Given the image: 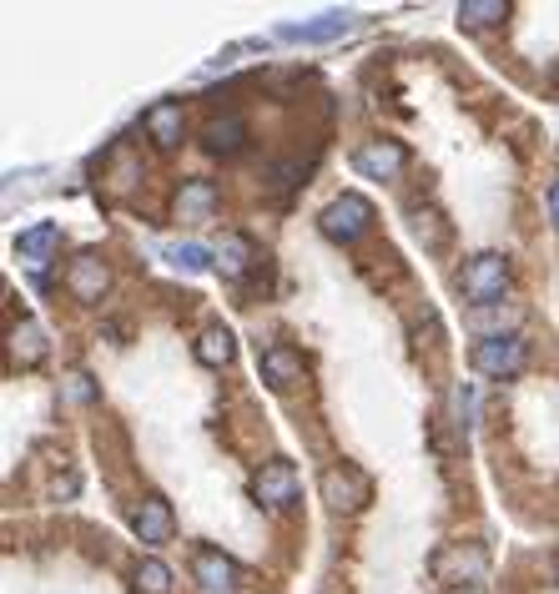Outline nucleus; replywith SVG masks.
<instances>
[{
	"label": "nucleus",
	"mask_w": 559,
	"mask_h": 594,
	"mask_svg": "<svg viewBox=\"0 0 559 594\" xmlns=\"http://www.w3.org/2000/svg\"><path fill=\"white\" fill-rule=\"evenodd\" d=\"M55 247H61V227H55V222H35V227H26L21 237H16V257L35 273V283H41V267Z\"/></svg>",
	"instance_id": "nucleus-13"
},
{
	"label": "nucleus",
	"mask_w": 559,
	"mask_h": 594,
	"mask_svg": "<svg viewBox=\"0 0 559 594\" xmlns=\"http://www.w3.org/2000/svg\"><path fill=\"white\" fill-rule=\"evenodd\" d=\"M172 580H176V574L166 570L162 560H142V564H136V594H172Z\"/></svg>",
	"instance_id": "nucleus-21"
},
{
	"label": "nucleus",
	"mask_w": 559,
	"mask_h": 594,
	"mask_svg": "<svg viewBox=\"0 0 559 594\" xmlns=\"http://www.w3.org/2000/svg\"><path fill=\"white\" fill-rule=\"evenodd\" d=\"M232 358H237V338H232V328L212 322V328L197 338V363H207V368H227Z\"/></svg>",
	"instance_id": "nucleus-17"
},
{
	"label": "nucleus",
	"mask_w": 559,
	"mask_h": 594,
	"mask_svg": "<svg viewBox=\"0 0 559 594\" xmlns=\"http://www.w3.org/2000/svg\"><path fill=\"white\" fill-rule=\"evenodd\" d=\"M318 489H323V504H328V509H363V504H368V494H373L368 473L353 469V463H333V469L323 473Z\"/></svg>",
	"instance_id": "nucleus-5"
},
{
	"label": "nucleus",
	"mask_w": 559,
	"mask_h": 594,
	"mask_svg": "<svg viewBox=\"0 0 559 594\" xmlns=\"http://www.w3.org/2000/svg\"><path fill=\"white\" fill-rule=\"evenodd\" d=\"M182 132H186V122H182V106H176V101H156V106L146 111V136H152L162 152L182 146Z\"/></svg>",
	"instance_id": "nucleus-14"
},
{
	"label": "nucleus",
	"mask_w": 559,
	"mask_h": 594,
	"mask_svg": "<svg viewBox=\"0 0 559 594\" xmlns=\"http://www.w3.org/2000/svg\"><path fill=\"white\" fill-rule=\"evenodd\" d=\"M202 142H207L212 156H237L242 142H247V122H242V116H217V122H207Z\"/></svg>",
	"instance_id": "nucleus-16"
},
{
	"label": "nucleus",
	"mask_w": 559,
	"mask_h": 594,
	"mask_svg": "<svg viewBox=\"0 0 559 594\" xmlns=\"http://www.w3.org/2000/svg\"><path fill=\"white\" fill-rule=\"evenodd\" d=\"M434 222H439V217H434V212H414V232H418V237H424V232H428V247H444V237H449V232H444V227H434Z\"/></svg>",
	"instance_id": "nucleus-23"
},
{
	"label": "nucleus",
	"mask_w": 559,
	"mask_h": 594,
	"mask_svg": "<svg viewBox=\"0 0 559 594\" xmlns=\"http://www.w3.org/2000/svg\"><path fill=\"white\" fill-rule=\"evenodd\" d=\"M555 584H559V554H555Z\"/></svg>",
	"instance_id": "nucleus-27"
},
{
	"label": "nucleus",
	"mask_w": 559,
	"mask_h": 594,
	"mask_svg": "<svg viewBox=\"0 0 559 594\" xmlns=\"http://www.w3.org/2000/svg\"><path fill=\"white\" fill-rule=\"evenodd\" d=\"M444 594H484V590H474V584H464L459 590V584H454V590H444Z\"/></svg>",
	"instance_id": "nucleus-26"
},
{
	"label": "nucleus",
	"mask_w": 559,
	"mask_h": 594,
	"mask_svg": "<svg viewBox=\"0 0 559 594\" xmlns=\"http://www.w3.org/2000/svg\"><path fill=\"white\" fill-rule=\"evenodd\" d=\"M515 322H519V308H505V313H499V308H479V313H474V318H469V328H499V338H509V332L505 328H515ZM484 338H489V332H484Z\"/></svg>",
	"instance_id": "nucleus-22"
},
{
	"label": "nucleus",
	"mask_w": 559,
	"mask_h": 594,
	"mask_svg": "<svg viewBox=\"0 0 559 594\" xmlns=\"http://www.w3.org/2000/svg\"><path fill=\"white\" fill-rule=\"evenodd\" d=\"M192 580L207 594H232L242 584V570H237V560H227L222 550H197L192 554Z\"/></svg>",
	"instance_id": "nucleus-8"
},
{
	"label": "nucleus",
	"mask_w": 559,
	"mask_h": 594,
	"mask_svg": "<svg viewBox=\"0 0 559 594\" xmlns=\"http://www.w3.org/2000/svg\"><path fill=\"white\" fill-rule=\"evenodd\" d=\"M353 25H358V16L328 11V16H318V21H303V25H283V31H277V41H303V45H323V41H338V35H348Z\"/></svg>",
	"instance_id": "nucleus-12"
},
{
	"label": "nucleus",
	"mask_w": 559,
	"mask_h": 594,
	"mask_svg": "<svg viewBox=\"0 0 559 594\" xmlns=\"http://www.w3.org/2000/svg\"><path fill=\"white\" fill-rule=\"evenodd\" d=\"M217 207V187L212 182H182L176 192V222H207Z\"/></svg>",
	"instance_id": "nucleus-15"
},
{
	"label": "nucleus",
	"mask_w": 559,
	"mask_h": 594,
	"mask_svg": "<svg viewBox=\"0 0 559 594\" xmlns=\"http://www.w3.org/2000/svg\"><path fill=\"white\" fill-rule=\"evenodd\" d=\"M525 363H529V342L519 332H509V338H479V348H474V373L499 378V383L519 378Z\"/></svg>",
	"instance_id": "nucleus-3"
},
{
	"label": "nucleus",
	"mask_w": 559,
	"mask_h": 594,
	"mask_svg": "<svg viewBox=\"0 0 559 594\" xmlns=\"http://www.w3.org/2000/svg\"><path fill=\"white\" fill-rule=\"evenodd\" d=\"M509 21V0H459V25L464 31H489V25Z\"/></svg>",
	"instance_id": "nucleus-18"
},
{
	"label": "nucleus",
	"mask_w": 559,
	"mask_h": 594,
	"mask_svg": "<svg viewBox=\"0 0 559 594\" xmlns=\"http://www.w3.org/2000/svg\"><path fill=\"white\" fill-rule=\"evenodd\" d=\"M87 383H91L87 373H77V378H71V398H81V403H87V398H91V388H87Z\"/></svg>",
	"instance_id": "nucleus-24"
},
{
	"label": "nucleus",
	"mask_w": 559,
	"mask_h": 594,
	"mask_svg": "<svg viewBox=\"0 0 559 594\" xmlns=\"http://www.w3.org/2000/svg\"><path fill=\"white\" fill-rule=\"evenodd\" d=\"M408 166V146L404 142H363L358 152H353V172L368 176V182H394L398 172Z\"/></svg>",
	"instance_id": "nucleus-6"
},
{
	"label": "nucleus",
	"mask_w": 559,
	"mask_h": 594,
	"mask_svg": "<svg viewBox=\"0 0 559 594\" xmlns=\"http://www.w3.org/2000/svg\"><path fill=\"white\" fill-rule=\"evenodd\" d=\"M162 257L176 267V273H207L212 267V253L197 247V243H172V247H162Z\"/></svg>",
	"instance_id": "nucleus-20"
},
{
	"label": "nucleus",
	"mask_w": 559,
	"mask_h": 594,
	"mask_svg": "<svg viewBox=\"0 0 559 594\" xmlns=\"http://www.w3.org/2000/svg\"><path fill=\"white\" fill-rule=\"evenodd\" d=\"M297 494H303V484H297V469L287 459H267L257 463L253 473V499L263 509H293Z\"/></svg>",
	"instance_id": "nucleus-4"
},
{
	"label": "nucleus",
	"mask_w": 559,
	"mask_h": 594,
	"mask_svg": "<svg viewBox=\"0 0 559 594\" xmlns=\"http://www.w3.org/2000/svg\"><path fill=\"white\" fill-rule=\"evenodd\" d=\"M132 529H136V540L142 544H166L176 534V514H172V504H166L162 494H146V499H136V509H132Z\"/></svg>",
	"instance_id": "nucleus-7"
},
{
	"label": "nucleus",
	"mask_w": 559,
	"mask_h": 594,
	"mask_svg": "<svg viewBox=\"0 0 559 594\" xmlns=\"http://www.w3.org/2000/svg\"><path fill=\"white\" fill-rule=\"evenodd\" d=\"M373 202L363 197V192H343V197H333L328 207L318 212V232L328 237V243H338V247H353V243H363L368 237V227H373Z\"/></svg>",
	"instance_id": "nucleus-1"
},
{
	"label": "nucleus",
	"mask_w": 559,
	"mask_h": 594,
	"mask_svg": "<svg viewBox=\"0 0 559 594\" xmlns=\"http://www.w3.org/2000/svg\"><path fill=\"white\" fill-rule=\"evenodd\" d=\"M212 267H217L222 277H232V283H242V277L257 267V243L242 237V232H222V243L212 247Z\"/></svg>",
	"instance_id": "nucleus-9"
},
{
	"label": "nucleus",
	"mask_w": 559,
	"mask_h": 594,
	"mask_svg": "<svg viewBox=\"0 0 559 594\" xmlns=\"http://www.w3.org/2000/svg\"><path fill=\"white\" fill-rule=\"evenodd\" d=\"M257 368H263V383H267V388L287 393V388L303 378V352L287 348V342H267V348L257 352Z\"/></svg>",
	"instance_id": "nucleus-10"
},
{
	"label": "nucleus",
	"mask_w": 559,
	"mask_h": 594,
	"mask_svg": "<svg viewBox=\"0 0 559 594\" xmlns=\"http://www.w3.org/2000/svg\"><path fill=\"white\" fill-rule=\"evenodd\" d=\"M549 222H555V232H559V182L549 187Z\"/></svg>",
	"instance_id": "nucleus-25"
},
{
	"label": "nucleus",
	"mask_w": 559,
	"mask_h": 594,
	"mask_svg": "<svg viewBox=\"0 0 559 594\" xmlns=\"http://www.w3.org/2000/svg\"><path fill=\"white\" fill-rule=\"evenodd\" d=\"M459 287H464V297H469V303L494 308V303L505 297V287H509V257L505 253H479L474 263H464Z\"/></svg>",
	"instance_id": "nucleus-2"
},
{
	"label": "nucleus",
	"mask_w": 559,
	"mask_h": 594,
	"mask_svg": "<svg viewBox=\"0 0 559 594\" xmlns=\"http://www.w3.org/2000/svg\"><path fill=\"white\" fill-rule=\"evenodd\" d=\"M11 358L16 363H41L45 358V332H41V322H21V328L11 332Z\"/></svg>",
	"instance_id": "nucleus-19"
},
{
	"label": "nucleus",
	"mask_w": 559,
	"mask_h": 594,
	"mask_svg": "<svg viewBox=\"0 0 559 594\" xmlns=\"http://www.w3.org/2000/svg\"><path fill=\"white\" fill-rule=\"evenodd\" d=\"M67 287H71V297H77V303H101V293L111 287L106 263H101L96 253H81L77 263L67 267Z\"/></svg>",
	"instance_id": "nucleus-11"
}]
</instances>
